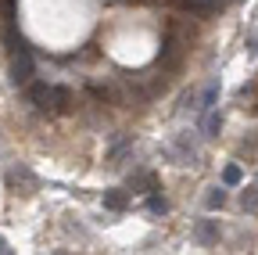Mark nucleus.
Returning <instances> with one entry per match:
<instances>
[{
  "mask_svg": "<svg viewBox=\"0 0 258 255\" xmlns=\"http://www.w3.org/2000/svg\"><path fill=\"white\" fill-rule=\"evenodd\" d=\"M29 101L36 105V112H43V115H64V112H72V90L29 79Z\"/></svg>",
  "mask_w": 258,
  "mask_h": 255,
  "instance_id": "obj_1",
  "label": "nucleus"
},
{
  "mask_svg": "<svg viewBox=\"0 0 258 255\" xmlns=\"http://www.w3.org/2000/svg\"><path fill=\"white\" fill-rule=\"evenodd\" d=\"M165 155L172 158L176 166H190L194 158H198V144H194V137H190V133H176V140L165 147Z\"/></svg>",
  "mask_w": 258,
  "mask_h": 255,
  "instance_id": "obj_2",
  "label": "nucleus"
},
{
  "mask_svg": "<svg viewBox=\"0 0 258 255\" xmlns=\"http://www.w3.org/2000/svg\"><path fill=\"white\" fill-rule=\"evenodd\" d=\"M11 79L18 86H25L32 79V50H15L11 54Z\"/></svg>",
  "mask_w": 258,
  "mask_h": 255,
  "instance_id": "obj_3",
  "label": "nucleus"
},
{
  "mask_svg": "<svg viewBox=\"0 0 258 255\" xmlns=\"http://www.w3.org/2000/svg\"><path fill=\"white\" fill-rule=\"evenodd\" d=\"M219 237H222L219 219H198V223H194V241H198V244L212 248V244H219Z\"/></svg>",
  "mask_w": 258,
  "mask_h": 255,
  "instance_id": "obj_4",
  "label": "nucleus"
},
{
  "mask_svg": "<svg viewBox=\"0 0 258 255\" xmlns=\"http://www.w3.org/2000/svg\"><path fill=\"white\" fill-rule=\"evenodd\" d=\"M90 93L97 101H108V105H129V93L122 86H115V83H93Z\"/></svg>",
  "mask_w": 258,
  "mask_h": 255,
  "instance_id": "obj_5",
  "label": "nucleus"
},
{
  "mask_svg": "<svg viewBox=\"0 0 258 255\" xmlns=\"http://www.w3.org/2000/svg\"><path fill=\"white\" fill-rule=\"evenodd\" d=\"M179 11H190V15H212L215 8H222V0H169Z\"/></svg>",
  "mask_w": 258,
  "mask_h": 255,
  "instance_id": "obj_6",
  "label": "nucleus"
},
{
  "mask_svg": "<svg viewBox=\"0 0 258 255\" xmlns=\"http://www.w3.org/2000/svg\"><path fill=\"white\" fill-rule=\"evenodd\" d=\"M215 105H219V79H208V86L201 90L198 105H194V112H201V115H205V112H212Z\"/></svg>",
  "mask_w": 258,
  "mask_h": 255,
  "instance_id": "obj_7",
  "label": "nucleus"
},
{
  "mask_svg": "<svg viewBox=\"0 0 258 255\" xmlns=\"http://www.w3.org/2000/svg\"><path fill=\"white\" fill-rule=\"evenodd\" d=\"M104 209L125 212V209H129V190H104Z\"/></svg>",
  "mask_w": 258,
  "mask_h": 255,
  "instance_id": "obj_8",
  "label": "nucleus"
},
{
  "mask_svg": "<svg viewBox=\"0 0 258 255\" xmlns=\"http://www.w3.org/2000/svg\"><path fill=\"white\" fill-rule=\"evenodd\" d=\"M201 130H205V137H219V130H222V112H205V126H201Z\"/></svg>",
  "mask_w": 258,
  "mask_h": 255,
  "instance_id": "obj_9",
  "label": "nucleus"
},
{
  "mask_svg": "<svg viewBox=\"0 0 258 255\" xmlns=\"http://www.w3.org/2000/svg\"><path fill=\"white\" fill-rule=\"evenodd\" d=\"M240 205H244V212H258V180L244 187V194H240Z\"/></svg>",
  "mask_w": 258,
  "mask_h": 255,
  "instance_id": "obj_10",
  "label": "nucleus"
},
{
  "mask_svg": "<svg viewBox=\"0 0 258 255\" xmlns=\"http://www.w3.org/2000/svg\"><path fill=\"white\" fill-rule=\"evenodd\" d=\"M147 209H151L154 216H165V212H169V201H165V194H158V190L151 187V190H147Z\"/></svg>",
  "mask_w": 258,
  "mask_h": 255,
  "instance_id": "obj_11",
  "label": "nucleus"
},
{
  "mask_svg": "<svg viewBox=\"0 0 258 255\" xmlns=\"http://www.w3.org/2000/svg\"><path fill=\"white\" fill-rule=\"evenodd\" d=\"M129 187H133L137 194H147V190L154 187V176H151V173H137L133 180H129ZM133 190H129V194H133Z\"/></svg>",
  "mask_w": 258,
  "mask_h": 255,
  "instance_id": "obj_12",
  "label": "nucleus"
},
{
  "mask_svg": "<svg viewBox=\"0 0 258 255\" xmlns=\"http://www.w3.org/2000/svg\"><path fill=\"white\" fill-rule=\"evenodd\" d=\"M222 205H226V190H222V187H208V194H205V209H212V212H215V209H222Z\"/></svg>",
  "mask_w": 258,
  "mask_h": 255,
  "instance_id": "obj_13",
  "label": "nucleus"
},
{
  "mask_svg": "<svg viewBox=\"0 0 258 255\" xmlns=\"http://www.w3.org/2000/svg\"><path fill=\"white\" fill-rule=\"evenodd\" d=\"M240 180H244L240 166H226V169H222V187H237Z\"/></svg>",
  "mask_w": 258,
  "mask_h": 255,
  "instance_id": "obj_14",
  "label": "nucleus"
},
{
  "mask_svg": "<svg viewBox=\"0 0 258 255\" xmlns=\"http://www.w3.org/2000/svg\"><path fill=\"white\" fill-rule=\"evenodd\" d=\"M0 18H4V22H15V0H0Z\"/></svg>",
  "mask_w": 258,
  "mask_h": 255,
  "instance_id": "obj_15",
  "label": "nucleus"
},
{
  "mask_svg": "<svg viewBox=\"0 0 258 255\" xmlns=\"http://www.w3.org/2000/svg\"><path fill=\"white\" fill-rule=\"evenodd\" d=\"M247 54H251V58L258 54V29H251V36H247Z\"/></svg>",
  "mask_w": 258,
  "mask_h": 255,
  "instance_id": "obj_16",
  "label": "nucleus"
},
{
  "mask_svg": "<svg viewBox=\"0 0 258 255\" xmlns=\"http://www.w3.org/2000/svg\"><path fill=\"white\" fill-rule=\"evenodd\" d=\"M4 251H11V248H8V241H4V237H0V255H4Z\"/></svg>",
  "mask_w": 258,
  "mask_h": 255,
  "instance_id": "obj_17",
  "label": "nucleus"
}]
</instances>
